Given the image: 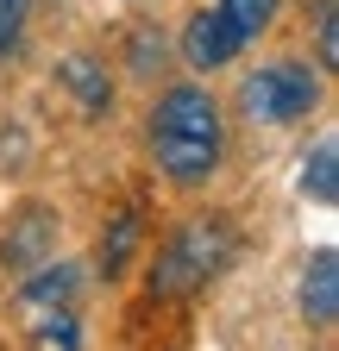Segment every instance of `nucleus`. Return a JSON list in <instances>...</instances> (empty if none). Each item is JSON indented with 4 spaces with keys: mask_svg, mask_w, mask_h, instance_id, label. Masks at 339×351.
Listing matches in <instances>:
<instances>
[{
    "mask_svg": "<svg viewBox=\"0 0 339 351\" xmlns=\"http://www.w3.org/2000/svg\"><path fill=\"white\" fill-rule=\"evenodd\" d=\"M302 320L320 326V332L339 320V251L333 245H320L302 270Z\"/></svg>",
    "mask_w": 339,
    "mask_h": 351,
    "instance_id": "obj_6",
    "label": "nucleus"
},
{
    "mask_svg": "<svg viewBox=\"0 0 339 351\" xmlns=\"http://www.w3.org/2000/svg\"><path fill=\"white\" fill-rule=\"evenodd\" d=\"M245 51V44H239V32L226 25V13H195L189 25H183V63L189 69H226L233 57Z\"/></svg>",
    "mask_w": 339,
    "mask_h": 351,
    "instance_id": "obj_5",
    "label": "nucleus"
},
{
    "mask_svg": "<svg viewBox=\"0 0 339 351\" xmlns=\"http://www.w3.org/2000/svg\"><path fill=\"white\" fill-rule=\"evenodd\" d=\"M314 38H320V63L339 69V13H333V0H314Z\"/></svg>",
    "mask_w": 339,
    "mask_h": 351,
    "instance_id": "obj_15",
    "label": "nucleus"
},
{
    "mask_svg": "<svg viewBox=\"0 0 339 351\" xmlns=\"http://www.w3.org/2000/svg\"><path fill=\"white\" fill-rule=\"evenodd\" d=\"M139 245H145V219H139V213H113L107 232H101V245H95V270H101L107 282H119L126 270H132Z\"/></svg>",
    "mask_w": 339,
    "mask_h": 351,
    "instance_id": "obj_8",
    "label": "nucleus"
},
{
    "mask_svg": "<svg viewBox=\"0 0 339 351\" xmlns=\"http://www.w3.org/2000/svg\"><path fill=\"white\" fill-rule=\"evenodd\" d=\"M239 107L258 125H295L320 107V75L308 63H264L239 82Z\"/></svg>",
    "mask_w": 339,
    "mask_h": 351,
    "instance_id": "obj_3",
    "label": "nucleus"
},
{
    "mask_svg": "<svg viewBox=\"0 0 339 351\" xmlns=\"http://www.w3.org/2000/svg\"><path fill=\"white\" fill-rule=\"evenodd\" d=\"M163 38H157V25H139L132 32V44H126V69H132V75H157L163 69Z\"/></svg>",
    "mask_w": 339,
    "mask_h": 351,
    "instance_id": "obj_13",
    "label": "nucleus"
},
{
    "mask_svg": "<svg viewBox=\"0 0 339 351\" xmlns=\"http://www.w3.org/2000/svg\"><path fill=\"white\" fill-rule=\"evenodd\" d=\"M25 25H32V0H0V63L19 57Z\"/></svg>",
    "mask_w": 339,
    "mask_h": 351,
    "instance_id": "obj_14",
    "label": "nucleus"
},
{
    "mask_svg": "<svg viewBox=\"0 0 339 351\" xmlns=\"http://www.w3.org/2000/svg\"><path fill=\"white\" fill-rule=\"evenodd\" d=\"M239 257V232L226 213H207V219H183L176 232L157 245V263H151V295H195L214 276L233 270Z\"/></svg>",
    "mask_w": 339,
    "mask_h": 351,
    "instance_id": "obj_2",
    "label": "nucleus"
},
{
    "mask_svg": "<svg viewBox=\"0 0 339 351\" xmlns=\"http://www.w3.org/2000/svg\"><path fill=\"white\" fill-rule=\"evenodd\" d=\"M32 351H82V320L69 307H51V314L32 326Z\"/></svg>",
    "mask_w": 339,
    "mask_h": 351,
    "instance_id": "obj_12",
    "label": "nucleus"
},
{
    "mask_svg": "<svg viewBox=\"0 0 339 351\" xmlns=\"http://www.w3.org/2000/svg\"><path fill=\"white\" fill-rule=\"evenodd\" d=\"M75 289H82V263H38V270L19 282V301L25 307H69L75 301Z\"/></svg>",
    "mask_w": 339,
    "mask_h": 351,
    "instance_id": "obj_9",
    "label": "nucleus"
},
{
    "mask_svg": "<svg viewBox=\"0 0 339 351\" xmlns=\"http://www.w3.org/2000/svg\"><path fill=\"white\" fill-rule=\"evenodd\" d=\"M277 7H283V0H220V13H226V25L239 32V44L264 38V32L277 25Z\"/></svg>",
    "mask_w": 339,
    "mask_h": 351,
    "instance_id": "obj_11",
    "label": "nucleus"
},
{
    "mask_svg": "<svg viewBox=\"0 0 339 351\" xmlns=\"http://www.w3.org/2000/svg\"><path fill=\"white\" fill-rule=\"evenodd\" d=\"M57 245V213L51 207H25L7 232H0V270H38Z\"/></svg>",
    "mask_w": 339,
    "mask_h": 351,
    "instance_id": "obj_4",
    "label": "nucleus"
},
{
    "mask_svg": "<svg viewBox=\"0 0 339 351\" xmlns=\"http://www.w3.org/2000/svg\"><path fill=\"white\" fill-rule=\"evenodd\" d=\"M57 88H69V95L82 101V113H89V119L113 113V82H107V69H101L95 57H82V51L57 63Z\"/></svg>",
    "mask_w": 339,
    "mask_h": 351,
    "instance_id": "obj_7",
    "label": "nucleus"
},
{
    "mask_svg": "<svg viewBox=\"0 0 339 351\" xmlns=\"http://www.w3.org/2000/svg\"><path fill=\"white\" fill-rule=\"evenodd\" d=\"M220 151H226L220 101L207 88H195V82L163 88L157 107H151V157H157V169L176 189H201L220 169Z\"/></svg>",
    "mask_w": 339,
    "mask_h": 351,
    "instance_id": "obj_1",
    "label": "nucleus"
},
{
    "mask_svg": "<svg viewBox=\"0 0 339 351\" xmlns=\"http://www.w3.org/2000/svg\"><path fill=\"white\" fill-rule=\"evenodd\" d=\"M302 195H314V201H333L339 195V145L333 138H320L302 157Z\"/></svg>",
    "mask_w": 339,
    "mask_h": 351,
    "instance_id": "obj_10",
    "label": "nucleus"
}]
</instances>
